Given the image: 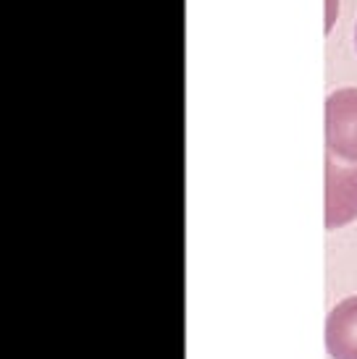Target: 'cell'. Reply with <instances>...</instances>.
<instances>
[{"label":"cell","instance_id":"6da1fadb","mask_svg":"<svg viewBox=\"0 0 357 359\" xmlns=\"http://www.w3.org/2000/svg\"><path fill=\"white\" fill-rule=\"evenodd\" d=\"M326 150L339 160L357 163V87L328 95Z\"/></svg>","mask_w":357,"mask_h":359},{"label":"cell","instance_id":"7a4b0ae2","mask_svg":"<svg viewBox=\"0 0 357 359\" xmlns=\"http://www.w3.org/2000/svg\"><path fill=\"white\" fill-rule=\"evenodd\" d=\"M357 218V163L326 158V229L337 231Z\"/></svg>","mask_w":357,"mask_h":359},{"label":"cell","instance_id":"3957f363","mask_svg":"<svg viewBox=\"0 0 357 359\" xmlns=\"http://www.w3.org/2000/svg\"><path fill=\"white\" fill-rule=\"evenodd\" d=\"M326 349L331 359H357V297L339 302L328 312Z\"/></svg>","mask_w":357,"mask_h":359},{"label":"cell","instance_id":"277c9868","mask_svg":"<svg viewBox=\"0 0 357 359\" xmlns=\"http://www.w3.org/2000/svg\"><path fill=\"white\" fill-rule=\"evenodd\" d=\"M334 16H337V0H328V19H326V29H331V24H334Z\"/></svg>","mask_w":357,"mask_h":359},{"label":"cell","instance_id":"5b68a950","mask_svg":"<svg viewBox=\"0 0 357 359\" xmlns=\"http://www.w3.org/2000/svg\"><path fill=\"white\" fill-rule=\"evenodd\" d=\"M355 45H357V27H355Z\"/></svg>","mask_w":357,"mask_h":359}]
</instances>
